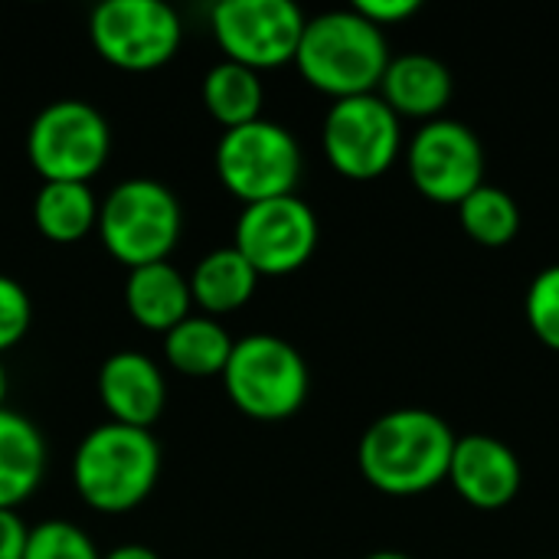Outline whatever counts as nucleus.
Segmentation results:
<instances>
[{
  "mask_svg": "<svg viewBox=\"0 0 559 559\" xmlns=\"http://www.w3.org/2000/svg\"><path fill=\"white\" fill-rule=\"evenodd\" d=\"M455 432L429 409H393L357 445L364 478L386 495H423L449 478Z\"/></svg>",
  "mask_w": 559,
  "mask_h": 559,
  "instance_id": "obj_1",
  "label": "nucleus"
},
{
  "mask_svg": "<svg viewBox=\"0 0 559 559\" xmlns=\"http://www.w3.org/2000/svg\"><path fill=\"white\" fill-rule=\"evenodd\" d=\"M295 66L308 85L334 102L354 95H373L390 66V46L380 26L360 16L354 7L328 10L305 20Z\"/></svg>",
  "mask_w": 559,
  "mask_h": 559,
  "instance_id": "obj_2",
  "label": "nucleus"
},
{
  "mask_svg": "<svg viewBox=\"0 0 559 559\" xmlns=\"http://www.w3.org/2000/svg\"><path fill=\"white\" fill-rule=\"evenodd\" d=\"M160 478V445L151 429L121 423L95 426L75 449L72 481L79 498L102 514L138 508Z\"/></svg>",
  "mask_w": 559,
  "mask_h": 559,
  "instance_id": "obj_3",
  "label": "nucleus"
},
{
  "mask_svg": "<svg viewBox=\"0 0 559 559\" xmlns=\"http://www.w3.org/2000/svg\"><path fill=\"white\" fill-rule=\"evenodd\" d=\"M95 229L121 265L138 269L167 262L183 229V210L167 183L131 177L108 190L105 203L98 206Z\"/></svg>",
  "mask_w": 559,
  "mask_h": 559,
  "instance_id": "obj_4",
  "label": "nucleus"
},
{
  "mask_svg": "<svg viewBox=\"0 0 559 559\" xmlns=\"http://www.w3.org/2000/svg\"><path fill=\"white\" fill-rule=\"evenodd\" d=\"M223 386L236 409L249 419L278 423L305 406L311 377L305 357L285 337L246 334L233 344Z\"/></svg>",
  "mask_w": 559,
  "mask_h": 559,
  "instance_id": "obj_5",
  "label": "nucleus"
},
{
  "mask_svg": "<svg viewBox=\"0 0 559 559\" xmlns=\"http://www.w3.org/2000/svg\"><path fill=\"white\" fill-rule=\"evenodd\" d=\"M216 174L242 203L288 197L301 177V147L285 124L255 118L223 131L216 144Z\"/></svg>",
  "mask_w": 559,
  "mask_h": 559,
  "instance_id": "obj_6",
  "label": "nucleus"
},
{
  "mask_svg": "<svg viewBox=\"0 0 559 559\" xmlns=\"http://www.w3.org/2000/svg\"><path fill=\"white\" fill-rule=\"evenodd\" d=\"M108 151L111 128L105 115L82 98L46 105L26 131V154L46 183H88L105 167Z\"/></svg>",
  "mask_w": 559,
  "mask_h": 559,
  "instance_id": "obj_7",
  "label": "nucleus"
},
{
  "mask_svg": "<svg viewBox=\"0 0 559 559\" xmlns=\"http://www.w3.org/2000/svg\"><path fill=\"white\" fill-rule=\"evenodd\" d=\"M321 144L337 174L350 180H373L400 157V115L377 92L341 98L324 115Z\"/></svg>",
  "mask_w": 559,
  "mask_h": 559,
  "instance_id": "obj_8",
  "label": "nucleus"
},
{
  "mask_svg": "<svg viewBox=\"0 0 559 559\" xmlns=\"http://www.w3.org/2000/svg\"><path fill=\"white\" fill-rule=\"evenodd\" d=\"M88 36L105 62L144 72L180 49L183 23L164 0H105L92 10Z\"/></svg>",
  "mask_w": 559,
  "mask_h": 559,
  "instance_id": "obj_9",
  "label": "nucleus"
},
{
  "mask_svg": "<svg viewBox=\"0 0 559 559\" xmlns=\"http://www.w3.org/2000/svg\"><path fill=\"white\" fill-rule=\"evenodd\" d=\"M305 20L292 0H219L210 10L213 36L226 59L255 72L295 62Z\"/></svg>",
  "mask_w": 559,
  "mask_h": 559,
  "instance_id": "obj_10",
  "label": "nucleus"
},
{
  "mask_svg": "<svg viewBox=\"0 0 559 559\" xmlns=\"http://www.w3.org/2000/svg\"><path fill=\"white\" fill-rule=\"evenodd\" d=\"M233 246L259 275L298 272L318 249V216L298 193L246 203Z\"/></svg>",
  "mask_w": 559,
  "mask_h": 559,
  "instance_id": "obj_11",
  "label": "nucleus"
},
{
  "mask_svg": "<svg viewBox=\"0 0 559 559\" xmlns=\"http://www.w3.org/2000/svg\"><path fill=\"white\" fill-rule=\"evenodd\" d=\"M406 164L416 190L436 203L459 206L485 183V144L468 124L452 118L426 121L409 141Z\"/></svg>",
  "mask_w": 559,
  "mask_h": 559,
  "instance_id": "obj_12",
  "label": "nucleus"
},
{
  "mask_svg": "<svg viewBox=\"0 0 559 559\" xmlns=\"http://www.w3.org/2000/svg\"><path fill=\"white\" fill-rule=\"evenodd\" d=\"M445 481H452L459 498L472 508L501 511L521 491V462L501 439L472 432L455 439Z\"/></svg>",
  "mask_w": 559,
  "mask_h": 559,
  "instance_id": "obj_13",
  "label": "nucleus"
},
{
  "mask_svg": "<svg viewBox=\"0 0 559 559\" xmlns=\"http://www.w3.org/2000/svg\"><path fill=\"white\" fill-rule=\"evenodd\" d=\"M98 400L111 423L151 429L167 403L164 373L141 350H118L98 367Z\"/></svg>",
  "mask_w": 559,
  "mask_h": 559,
  "instance_id": "obj_14",
  "label": "nucleus"
},
{
  "mask_svg": "<svg viewBox=\"0 0 559 559\" xmlns=\"http://www.w3.org/2000/svg\"><path fill=\"white\" fill-rule=\"evenodd\" d=\"M380 98L403 118L436 121L452 102V72L442 59L429 52L390 56V66L380 79Z\"/></svg>",
  "mask_w": 559,
  "mask_h": 559,
  "instance_id": "obj_15",
  "label": "nucleus"
},
{
  "mask_svg": "<svg viewBox=\"0 0 559 559\" xmlns=\"http://www.w3.org/2000/svg\"><path fill=\"white\" fill-rule=\"evenodd\" d=\"M124 305L141 328L167 334L183 318H190V305H193L190 278L170 262H151V265L128 269Z\"/></svg>",
  "mask_w": 559,
  "mask_h": 559,
  "instance_id": "obj_16",
  "label": "nucleus"
},
{
  "mask_svg": "<svg viewBox=\"0 0 559 559\" xmlns=\"http://www.w3.org/2000/svg\"><path fill=\"white\" fill-rule=\"evenodd\" d=\"M46 468V442L39 429L13 413L0 409V511H13L33 498Z\"/></svg>",
  "mask_w": 559,
  "mask_h": 559,
  "instance_id": "obj_17",
  "label": "nucleus"
},
{
  "mask_svg": "<svg viewBox=\"0 0 559 559\" xmlns=\"http://www.w3.org/2000/svg\"><path fill=\"white\" fill-rule=\"evenodd\" d=\"M259 285V272L246 262L236 246H223L206 252L190 272V295L193 301L213 318L242 308Z\"/></svg>",
  "mask_w": 559,
  "mask_h": 559,
  "instance_id": "obj_18",
  "label": "nucleus"
},
{
  "mask_svg": "<svg viewBox=\"0 0 559 559\" xmlns=\"http://www.w3.org/2000/svg\"><path fill=\"white\" fill-rule=\"evenodd\" d=\"M229 331L210 314H190L164 334V357L187 377H223L233 354Z\"/></svg>",
  "mask_w": 559,
  "mask_h": 559,
  "instance_id": "obj_19",
  "label": "nucleus"
},
{
  "mask_svg": "<svg viewBox=\"0 0 559 559\" xmlns=\"http://www.w3.org/2000/svg\"><path fill=\"white\" fill-rule=\"evenodd\" d=\"M33 219L49 242H79L98 226V200L88 183L49 180L33 200Z\"/></svg>",
  "mask_w": 559,
  "mask_h": 559,
  "instance_id": "obj_20",
  "label": "nucleus"
},
{
  "mask_svg": "<svg viewBox=\"0 0 559 559\" xmlns=\"http://www.w3.org/2000/svg\"><path fill=\"white\" fill-rule=\"evenodd\" d=\"M262 79L249 66L223 59L203 75V105L223 128H239L262 118Z\"/></svg>",
  "mask_w": 559,
  "mask_h": 559,
  "instance_id": "obj_21",
  "label": "nucleus"
},
{
  "mask_svg": "<svg viewBox=\"0 0 559 559\" xmlns=\"http://www.w3.org/2000/svg\"><path fill=\"white\" fill-rule=\"evenodd\" d=\"M459 219H462V229L485 249H501L514 242L521 229L518 200L508 190L491 187V183H481L459 203Z\"/></svg>",
  "mask_w": 559,
  "mask_h": 559,
  "instance_id": "obj_22",
  "label": "nucleus"
},
{
  "mask_svg": "<svg viewBox=\"0 0 559 559\" xmlns=\"http://www.w3.org/2000/svg\"><path fill=\"white\" fill-rule=\"evenodd\" d=\"M20 559H102L92 537L69 521H39L26 531Z\"/></svg>",
  "mask_w": 559,
  "mask_h": 559,
  "instance_id": "obj_23",
  "label": "nucleus"
},
{
  "mask_svg": "<svg viewBox=\"0 0 559 559\" xmlns=\"http://www.w3.org/2000/svg\"><path fill=\"white\" fill-rule=\"evenodd\" d=\"M524 311L537 341L559 354V262L534 275Z\"/></svg>",
  "mask_w": 559,
  "mask_h": 559,
  "instance_id": "obj_24",
  "label": "nucleus"
},
{
  "mask_svg": "<svg viewBox=\"0 0 559 559\" xmlns=\"http://www.w3.org/2000/svg\"><path fill=\"white\" fill-rule=\"evenodd\" d=\"M29 321H33V305L26 288L16 278L0 275V354L26 337Z\"/></svg>",
  "mask_w": 559,
  "mask_h": 559,
  "instance_id": "obj_25",
  "label": "nucleus"
},
{
  "mask_svg": "<svg viewBox=\"0 0 559 559\" xmlns=\"http://www.w3.org/2000/svg\"><path fill=\"white\" fill-rule=\"evenodd\" d=\"M354 10L360 16H367L373 26H393V23H403L409 20L416 10H419V0H357Z\"/></svg>",
  "mask_w": 559,
  "mask_h": 559,
  "instance_id": "obj_26",
  "label": "nucleus"
},
{
  "mask_svg": "<svg viewBox=\"0 0 559 559\" xmlns=\"http://www.w3.org/2000/svg\"><path fill=\"white\" fill-rule=\"evenodd\" d=\"M23 540H26V524L13 511H0V559L23 557Z\"/></svg>",
  "mask_w": 559,
  "mask_h": 559,
  "instance_id": "obj_27",
  "label": "nucleus"
},
{
  "mask_svg": "<svg viewBox=\"0 0 559 559\" xmlns=\"http://www.w3.org/2000/svg\"><path fill=\"white\" fill-rule=\"evenodd\" d=\"M102 559H160L151 547H144V544H121V547H115V550H108Z\"/></svg>",
  "mask_w": 559,
  "mask_h": 559,
  "instance_id": "obj_28",
  "label": "nucleus"
},
{
  "mask_svg": "<svg viewBox=\"0 0 559 559\" xmlns=\"http://www.w3.org/2000/svg\"><path fill=\"white\" fill-rule=\"evenodd\" d=\"M364 559H413L406 557V554H400V550H377V554H370V557Z\"/></svg>",
  "mask_w": 559,
  "mask_h": 559,
  "instance_id": "obj_29",
  "label": "nucleus"
},
{
  "mask_svg": "<svg viewBox=\"0 0 559 559\" xmlns=\"http://www.w3.org/2000/svg\"><path fill=\"white\" fill-rule=\"evenodd\" d=\"M7 386H10V380H7V370L0 364V409H3V400H7Z\"/></svg>",
  "mask_w": 559,
  "mask_h": 559,
  "instance_id": "obj_30",
  "label": "nucleus"
}]
</instances>
